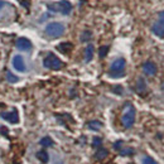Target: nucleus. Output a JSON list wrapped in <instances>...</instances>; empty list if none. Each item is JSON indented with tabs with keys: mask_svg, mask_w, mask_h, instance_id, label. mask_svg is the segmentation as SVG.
Here are the masks:
<instances>
[{
	"mask_svg": "<svg viewBox=\"0 0 164 164\" xmlns=\"http://www.w3.org/2000/svg\"><path fill=\"white\" fill-rule=\"evenodd\" d=\"M135 116H137V111H135V107L131 105V104H126L125 105V110H124V114H122V116H121V122H122V125L126 127V129H129V127H131L134 125V122H135Z\"/></svg>",
	"mask_w": 164,
	"mask_h": 164,
	"instance_id": "f257e3e1",
	"label": "nucleus"
},
{
	"mask_svg": "<svg viewBox=\"0 0 164 164\" xmlns=\"http://www.w3.org/2000/svg\"><path fill=\"white\" fill-rule=\"evenodd\" d=\"M125 66H126V61L125 58H117L115 59L111 66H110V73L109 76L112 78H120L125 76Z\"/></svg>",
	"mask_w": 164,
	"mask_h": 164,
	"instance_id": "f03ea898",
	"label": "nucleus"
},
{
	"mask_svg": "<svg viewBox=\"0 0 164 164\" xmlns=\"http://www.w3.org/2000/svg\"><path fill=\"white\" fill-rule=\"evenodd\" d=\"M47 7H48L49 10H52L54 13L58 12L63 15H68L72 10V4L68 2V0H61V2L54 3V4H48Z\"/></svg>",
	"mask_w": 164,
	"mask_h": 164,
	"instance_id": "7ed1b4c3",
	"label": "nucleus"
},
{
	"mask_svg": "<svg viewBox=\"0 0 164 164\" xmlns=\"http://www.w3.org/2000/svg\"><path fill=\"white\" fill-rule=\"evenodd\" d=\"M44 32H46V34L49 36L51 38H58V37H61L64 33V25L62 23L53 22V23L47 24Z\"/></svg>",
	"mask_w": 164,
	"mask_h": 164,
	"instance_id": "20e7f679",
	"label": "nucleus"
},
{
	"mask_svg": "<svg viewBox=\"0 0 164 164\" xmlns=\"http://www.w3.org/2000/svg\"><path fill=\"white\" fill-rule=\"evenodd\" d=\"M43 66H44L46 68L57 71V70H61V68H62L63 63H62V61H61L57 56H54L53 53H49V54L43 59Z\"/></svg>",
	"mask_w": 164,
	"mask_h": 164,
	"instance_id": "39448f33",
	"label": "nucleus"
},
{
	"mask_svg": "<svg viewBox=\"0 0 164 164\" xmlns=\"http://www.w3.org/2000/svg\"><path fill=\"white\" fill-rule=\"evenodd\" d=\"M152 32L159 38H164V10H162L159 13V18L158 20L154 23V25L152 27Z\"/></svg>",
	"mask_w": 164,
	"mask_h": 164,
	"instance_id": "423d86ee",
	"label": "nucleus"
},
{
	"mask_svg": "<svg viewBox=\"0 0 164 164\" xmlns=\"http://www.w3.org/2000/svg\"><path fill=\"white\" fill-rule=\"evenodd\" d=\"M12 64H13L14 70H17L18 72H25V71H27L25 62H24V59H23V57H22L20 54H17V56L13 57Z\"/></svg>",
	"mask_w": 164,
	"mask_h": 164,
	"instance_id": "0eeeda50",
	"label": "nucleus"
},
{
	"mask_svg": "<svg viewBox=\"0 0 164 164\" xmlns=\"http://www.w3.org/2000/svg\"><path fill=\"white\" fill-rule=\"evenodd\" d=\"M15 46H17V48H18L19 51H24V52H28V51L32 49V42H30L28 38H24V37L18 38Z\"/></svg>",
	"mask_w": 164,
	"mask_h": 164,
	"instance_id": "6e6552de",
	"label": "nucleus"
},
{
	"mask_svg": "<svg viewBox=\"0 0 164 164\" xmlns=\"http://www.w3.org/2000/svg\"><path fill=\"white\" fill-rule=\"evenodd\" d=\"M2 117L4 120H7L8 122H10V124H18L19 122V114H18V111L15 109L9 111V112H3Z\"/></svg>",
	"mask_w": 164,
	"mask_h": 164,
	"instance_id": "1a4fd4ad",
	"label": "nucleus"
},
{
	"mask_svg": "<svg viewBox=\"0 0 164 164\" xmlns=\"http://www.w3.org/2000/svg\"><path fill=\"white\" fill-rule=\"evenodd\" d=\"M157 71H158L157 64L153 63V62H150V61H148V62H145L143 64V72L145 75H148V76H154L157 73Z\"/></svg>",
	"mask_w": 164,
	"mask_h": 164,
	"instance_id": "9d476101",
	"label": "nucleus"
},
{
	"mask_svg": "<svg viewBox=\"0 0 164 164\" xmlns=\"http://www.w3.org/2000/svg\"><path fill=\"white\" fill-rule=\"evenodd\" d=\"M93 51H95V48H93L92 44H88L85 48V62L92 61V58H93Z\"/></svg>",
	"mask_w": 164,
	"mask_h": 164,
	"instance_id": "9b49d317",
	"label": "nucleus"
},
{
	"mask_svg": "<svg viewBox=\"0 0 164 164\" xmlns=\"http://www.w3.org/2000/svg\"><path fill=\"white\" fill-rule=\"evenodd\" d=\"M72 48H73L72 43H61V44L57 46V49L62 53H68V52L72 51Z\"/></svg>",
	"mask_w": 164,
	"mask_h": 164,
	"instance_id": "f8f14e48",
	"label": "nucleus"
},
{
	"mask_svg": "<svg viewBox=\"0 0 164 164\" xmlns=\"http://www.w3.org/2000/svg\"><path fill=\"white\" fill-rule=\"evenodd\" d=\"M145 90H147V82L143 77H140L137 82V91L139 93H143V92H145Z\"/></svg>",
	"mask_w": 164,
	"mask_h": 164,
	"instance_id": "ddd939ff",
	"label": "nucleus"
},
{
	"mask_svg": "<svg viewBox=\"0 0 164 164\" xmlns=\"http://www.w3.org/2000/svg\"><path fill=\"white\" fill-rule=\"evenodd\" d=\"M87 126H88V129H91V130H100V129L102 127V122L98 121V120H92V121H88V122H87Z\"/></svg>",
	"mask_w": 164,
	"mask_h": 164,
	"instance_id": "4468645a",
	"label": "nucleus"
},
{
	"mask_svg": "<svg viewBox=\"0 0 164 164\" xmlns=\"http://www.w3.org/2000/svg\"><path fill=\"white\" fill-rule=\"evenodd\" d=\"M39 144H41L42 147H44V148H49V147H53V145H54V142L52 140V138H49V137H44V138L41 139Z\"/></svg>",
	"mask_w": 164,
	"mask_h": 164,
	"instance_id": "2eb2a0df",
	"label": "nucleus"
},
{
	"mask_svg": "<svg viewBox=\"0 0 164 164\" xmlns=\"http://www.w3.org/2000/svg\"><path fill=\"white\" fill-rule=\"evenodd\" d=\"M37 158H38L41 162H43V163H48V160H49V155H48V153H47L44 149H42V150H39V152L37 153Z\"/></svg>",
	"mask_w": 164,
	"mask_h": 164,
	"instance_id": "dca6fc26",
	"label": "nucleus"
},
{
	"mask_svg": "<svg viewBox=\"0 0 164 164\" xmlns=\"http://www.w3.org/2000/svg\"><path fill=\"white\" fill-rule=\"evenodd\" d=\"M107 154H109V152L105 149V148H102V147H100L98 148V150L96 152V154H95V157L97 158V159H104L105 157H107Z\"/></svg>",
	"mask_w": 164,
	"mask_h": 164,
	"instance_id": "f3484780",
	"label": "nucleus"
},
{
	"mask_svg": "<svg viewBox=\"0 0 164 164\" xmlns=\"http://www.w3.org/2000/svg\"><path fill=\"white\" fill-rule=\"evenodd\" d=\"M7 80H8V82H10V83H15V82L19 81V77L15 76V75H13L10 71H8V72H7Z\"/></svg>",
	"mask_w": 164,
	"mask_h": 164,
	"instance_id": "a211bd4d",
	"label": "nucleus"
},
{
	"mask_svg": "<svg viewBox=\"0 0 164 164\" xmlns=\"http://www.w3.org/2000/svg\"><path fill=\"white\" fill-rule=\"evenodd\" d=\"M109 52V46H102L100 47V49H98V56H100V58H104Z\"/></svg>",
	"mask_w": 164,
	"mask_h": 164,
	"instance_id": "6ab92c4d",
	"label": "nucleus"
},
{
	"mask_svg": "<svg viewBox=\"0 0 164 164\" xmlns=\"http://www.w3.org/2000/svg\"><path fill=\"white\" fill-rule=\"evenodd\" d=\"M119 153L120 155H131V154H134V150L131 148H124V149H120Z\"/></svg>",
	"mask_w": 164,
	"mask_h": 164,
	"instance_id": "aec40b11",
	"label": "nucleus"
},
{
	"mask_svg": "<svg viewBox=\"0 0 164 164\" xmlns=\"http://www.w3.org/2000/svg\"><path fill=\"white\" fill-rule=\"evenodd\" d=\"M90 39H91V32H88V30L83 32L82 36H81V41L82 42H88Z\"/></svg>",
	"mask_w": 164,
	"mask_h": 164,
	"instance_id": "412c9836",
	"label": "nucleus"
},
{
	"mask_svg": "<svg viewBox=\"0 0 164 164\" xmlns=\"http://www.w3.org/2000/svg\"><path fill=\"white\" fill-rule=\"evenodd\" d=\"M143 164H158V162L152 157H145L143 159Z\"/></svg>",
	"mask_w": 164,
	"mask_h": 164,
	"instance_id": "4be33fe9",
	"label": "nucleus"
},
{
	"mask_svg": "<svg viewBox=\"0 0 164 164\" xmlns=\"http://www.w3.org/2000/svg\"><path fill=\"white\" fill-rule=\"evenodd\" d=\"M101 144H102V139H101V138H95L93 142H92V145H93L95 148H100Z\"/></svg>",
	"mask_w": 164,
	"mask_h": 164,
	"instance_id": "5701e85b",
	"label": "nucleus"
},
{
	"mask_svg": "<svg viewBox=\"0 0 164 164\" xmlns=\"http://www.w3.org/2000/svg\"><path fill=\"white\" fill-rule=\"evenodd\" d=\"M5 4H7L5 2H3V0H0V9L4 8V5H5Z\"/></svg>",
	"mask_w": 164,
	"mask_h": 164,
	"instance_id": "b1692460",
	"label": "nucleus"
},
{
	"mask_svg": "<svg viewBox=\"0 0 164 164\" xmlns=\"http://www.w3.org/2000/svg\"><path fill=\"white\" fill-rule=\"evenodd\" d=\"M162 91H163V92H164V82H163V83H162Z\"/></svg>",
	"mask_w": 164,
	"mask_h": 164,
	"instance_id": "393cba45",
	"label": "nucleus"
}]
</instances>
